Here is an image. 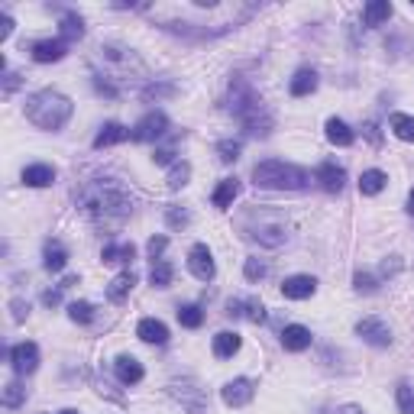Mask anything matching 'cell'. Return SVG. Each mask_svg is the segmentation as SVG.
Instances as JSON below:
<instances>
[{
	"label": "cell",
	"instance_id": "1",
	"mask_svg": "<svg viewBox=\"0 0 414 414\" xmlns=\"http://www.w3.org/2000/svg\"><path fill=\"white\" fill-rule=\"evenodd\" d=\"M81 207H85V214L91 220H97V223H120V220L130 217L127 191L120 185H113L110 178L88 188L85 195H81Z\"/></svg>",
	"mask_w": 414,
	"mask_h": 414
},
{
	"label": "cell",
	"instance_id": "2",
	"mask_svg": "<svg viewBox=\"0 0 414 414\" xmlns=\"http://www.w3.org/2000/svg\"><path fill=\"white\" fill-rule=\"evenodd\" d=\"M75 113V104L59 91H39L26 101V120L39 130H62Z\"/></svg>",
	"mask_w": 414,
	"mask_h": 414
},
{
	"label": "cell",
	"instance_id": "3",
	"mask_svg": "<svg viewBox=\"0 0 414 414\" xmlns=\"http://www.w3.org/2000/svg\"><path fill=\"white\" fill-rule=\"evenodd\" d=\"M253 185L269 188V191H301L311 185V172L282 159H265L253 169Z\"/></svg>",
	"mask_w": 414,
	"mask_h": 414
},
{
	"label": "cell",
	"instance_id": "4",
	"mask_svg": "<svg viewBox=\"0 0 414 414\" xmlns=\"http://www.w3.org/2000/svg\"><path fill=\"white\" fill-rule=\"evenodd\" d=\"M165 133H169V117H165L162 110H153V113H146L133 127L130 139H136V143H156V139H162Z\"/></svg>",
	"mask_w": 414,
	"mask_h": 414
},
{
	"label": "cell",
	"instance_id": "5",
	"mask_svg": "<svg viewBox=\"0 0 414 414\" xmlns=\"http://www.w3.org/2000/svg\"><path fill=\"white\" fill-rule=\"evenodd\" d=\"M356 333L363 337V343H369V347H389L392 343V330L385 321H379V317H366V321L356 324Z\"/></svg>",
	"mask_w": 414,
	"mask_h": 414
},
{
	"label": "cell",
	"instance_id": "6",
	"mask_svg": "<svg viewBox=\"0 0 414 414\" xmlns=\"http://www.w3.org/2000/svg\"><path fill=\"white\" fill-rule=\"evenodd\" d=\"M188 269H191V275H195V279H201V282H211L214 275H217L214 256H211V249H207L204 243L191 246V253H188Z\"/></svg>",
	"mask_w": 414,
	"mask_h": 414
},
{
	"label": "cell",
	"instance_id": "7",
	"mask_svg": "<svg viewBox=\"0 0 414 414\" xmlns=\"http://www.w3.org/2000/svg\"><path fill=\"white\" fill-rule=\"evenodd\" d=\"M10 366H13V372L17 375H29V372H36V366H39V347L36 343H17V347L10 350Z\"/></svg>",
	"mask_w": 414,
	"mask_h": 414
},
{
	"label": "cell",
	"instance_id": "8",
	"mask_svg": "<svg viewBox=\"0 0 414 414\" xmlns=\"http://www.w3.org/2000/svg\"><path fill=\"white\" fill-rule=\"evenodd\" d=\"M253 395H256V385H253L249 379H233V382H227V385L220 389V398H223V405H230V408L249 405V401H253Z\"/></svg>",
	"mask_w": 414,
	"mask_h": 414
},
{
	"label": "cell",
	"instance_id": "9",
	"mask_svg": "<svg viewBox=\"0 0 414 414\" xmlns=\"http://www.w3.org/2000/svg\"><path fill=\"white\" fill-rule=\"evenodd\" d=\"M314 181H321L324 191L337 195V191H343V185H347V172L340 169L337 162H324L321 169L314 172Z\"/></svg>",
	"mask_w": 414,
	"mask_h": 414
},
{
	"label": "cell",
	"instance_id": "10",
	"mask_svg": "<svg viewBox=\"0 0 414 414\" xmlns=\"http://www.w3.org/2000/svg\"><path fill=\"white\" fill-rule=\"evenodd\" d=\"M314 291H317V282H314L311 275H291V279L282 282V295L291 298V301H305Z\"/></svg>",
	"mask_w": 414,
	"mask_h": 414
},
{
	"label": "cell",
	"instance_id": "11",
	"mask_svg": "<svg viewBox=\"0 0 414 414\" xmlns=\"http://www.w3.org/2000/svg\"><path fill=\"white\" fill-rule=\"evenodd\" d=\"M136 337L146 340V343H156V347H165L169 343V327L156 317H143V321L136 324Z\"/></svg>",
	"mask_w": 414,
	"mask_h": 414
},
{
	"label": "cell",
	"instance_id": "12",
	"mask_svg": "<svg viewBox=\"0 0 414 414\" xmlns=\"http://www.w3.org/2000/svg\"><path fill=\"white\" fill-rule=\"evenodd\" d=\"M282 347L288 350V353H301V350L311 347V330L301 327V324H288L285 330H282Z\"/></svg>",
	"mask_w": 414,
	"mask_h": 414
},
{
	"label": "cell",
	"instance_id": "13",
	"mask_svg": "<svg viewBox=\"0 0 414 414\" xmlns=\"http://www.w3.org/2000/svg\"><path fill=\"white\" fill-rule=\"evenodd\" d=\"M65 52H68L65 39H43V43L33 46V59L39 62V65H46V62H62Z\"/></svg>",
	"mask_w": 414,
	"mask_h": 414
},
{
	"label": "cell",
	"instance_id": "14",
	"mask_svg": "<svg viewBox=\"0 0 414 414\" xmlns=\"http://www.w3.org/2000/svg\"><path fill=\"white\" fill-rule=\"evenodd\" d=\"M130 136V130L123 127V123H117V120H110V123H104L101 133L94 136V149H107V146H117L123 143Z\"/></svg>",
	"mask_w": 414,
	"mask_h": 414
},
{
	"label": "cell",
	"instance_id": "15",
	"mask_svg": "<svg viewBox=\"0 0 414 414\" xmlns=\"http://www.w3.org/2000/svg\"><path fill=\"white\" fill-rule=\"evenodd\" d=\"M113 369H117V379L123 382V385H136V382H143V366H139L136 356H117Z\"/></svg>",
	"mask_w": 414,
	"mask_h": 414
},
{
	"label": "cell",
	"instance_id": "16",
	"mask_svg": "<svg viewBox=\"0 0 414 414\" xmlns=\"http://www.w3.org/2000/svg\"><path fill=\"white\" fill-rule=\"evenodd\" d=\"M314 88H317V71H314V68H298L295 78H291V85H288V91L295 94V97H308Z\"/></svg>",
	"mask_w": 414,
	"mask_h": 414
},
{
	"label": "cell",
	"instance_id": "17",
	"mask_svg": "<svg viewBox=\"0 0 414 414\" xmlns=\"http://www.w3.org/2000/svg\"><path fill=\"white\" fill-rule=\"evenodd\" d=\"M237 195H240V181L237 178H223L217 188H214V207H220V211H227L230 204L237 201Z\"/></svg>",
	"mask_w": 414,
	"mask_h": 414
},
{
	"label": "cell",
	"instance_id": "18",
	"mask_svg": "<svg viewBox=\"0 0 414 414\" xmlns=\"http://www.w3.org/2000/svg\"><path fill=\"white\" fill-rule=\"evenodd\" d=\"M55 181V169L52 165H26L23 169V185L29 188H46Z\"/></svg>",
	"mask_w": 414,
	"mask_h": 414
},
{
	"label": "cell",
	"instance_id": "19",
	"mask_svg": "<svg viewBox=\"0 0 414 414\" xmlns=\"http://www.w3.org/2000/svg\"><path fill=\"white\" fill-rule=\"evenodd\" d=\"M133 285H136V275H133V272H120L117 279L107 285V298L113 301V305H120V301H123V298L133 291Z\"/></svg>",
	"mask_w": 414,
	"mask_h": 414
},
{
	"label": "cell",
	"instance_id": "20",
	"mask_svg": "<svg viewBox=\"0 0 414 414\" xmlns=\"http://www.w3.org/2000/svg\"><path fill=\"white\" fill-rule=\"evenodd\" d=\"M240 333H233V330H220L217 337H214V356H220V359H227V356H233L240 350Z\"/></svg>",
	"mask_w": 414,
	"mask_h": 414
},
{
	"label": "cell",
	"instance_id": "21",
	"mask_svg": "<svg viewBox=\"0 0 414 414\" xmlns=\"http://www.w3.org/2000/svg\"><path fill=\"white\" fill-rule=\"evenodd\" d=\"M327 139L333 146H353V130L347 127V123H343V120H337V117H330L327 120Z\"/></svg>",
	"mask_w": 414,
	"mask_h": 414
},
{
	"label": "cell",
	"instance_id": "22",
	"mask_svg": "<svg viewBox=\"0 0 414 414\" xmlns=\"http://www.w3.org/2000/svg\"><path fill=\"white\" fill-rule=\"evenodd\" d=\"M65 262H68L65 246L55 243V240L46 243V253H43V265H46V269H49V272H62V269H65Z\"/></svg>",
	"mask_w": 414,
	"mask_h": 414
},
{
	"label": "cell",
	"instance_id": "23",
	"mask_svg": "<svg viewBox=\"0 0 414 414\" xmlns=\"http://www.w3.org/2000/svg\"><path fill=\"white\" fill-rule=\"evenodd\" d=\"M389 17H392V4H389V0H372V4H366V10H363L366 26H379V23H385Z\"/></svg>",
	"mask_w": 414,
	"mask_h": 414
},
{
	"label": "cell",
	"instance_id": "24",
	"mask_svg": "<svg viewBox=\"0 0 414 414\" xmlns=\"http://www.w3.org/2000/svg\"><path fill=\"white\" fill-rule=\"evenodd\" d=\"M385 172H379V169H369V172H363L359 175V191H363L366 198H372V195H379L382 188H385Z\"/></svg>",
	"mask_w": 414,
	"mask_h": 414
},
{
	"label": "cell",
	"instance_id": "25",
	"mask_svg": "<svg viewBox=\"0 0 414 414\" xmlns=\"http://www.w3.org/2000/svg\"><path fill=\"white\" fill-rule=\"evenodd\" d=\"M389 127H392V133H395L398 139L414 143V117H408V113H392Z\"/></svg>",
	"mask_w": 414,
	"mask_h": 414
},
{
	"label": "cell",
	"instance_id": "26",
	"mask_svg": "<svg viewBox=\"0 0 414 414\" xmlns=\"http://www.w3.org/2000/svg\"><path fill=\"white\" fill-rule=\"evenodd\" d=\"M133 256H136V246H133V243H120V246H117V243H110V246H104L101 259L110 265V262H130Z\"/></svg>",
	"mask_w": 414,
	"mask_h": 414
},
{
	"label": "cell",
	"instance_id": "27",
	"mask_svg": "<svg viewBox=\"0 0 414 414\" xmlns=\"http://www.w3.org/2000/svg\"><path fill=\"white\" fill-rule=\"evenodd\" d=\"M178 324L188 330H198L204 324V311L198 305H185V308H178Z\"/></svg>",
	"mask_w": 414,
	"mask_h": 414
},
{
	"label": "cell",
	"instance_id": "28",
	"mask_svg": "<svg viewBox=\"0 0 414 414\" xmlns=\"http://www.w3.org/2000/svg\"><path fill=\"white\" fill-rule=\"evenodd\" d=\"M85 36V23H81V17L78 13H65L62 17V39H81Z\"/></svg>",
	"mask_w": 414,
	"mask_h": 414
},
{
	"label": "cell",
	"instance_id": "29",
	"mask_svg": "<svg viewBox=\"0 0 414 414\" xmlns=\"http://www.w3.org/2000/svg\"><path fill=\"white\" fill-rule=\"evenodd\" d=\"M172 275H175V269H172L169 262H153V269H149V282H153L156 288H169Z\"/></svg>",
	"mask_w": 414,
	"mask_h": 414
},
{
	"label": "cell",
	"instance_id": "30",
	"mask_svg": "<svg viewBox=\"0 0 414 414\" xmlns=\"http://www.w3.org/2000/svg\"><path fill=\"white\" fill-rule=\"evenodd\" d=\"M68 317L75 324H91L94 321V305H88V301H71L68 305Z\"/></svg>",
	"mask_w": 414,
	"mask_h": 414
},
{
	"label": "cell",
	"instance_id": "31",
	"mask_svg": "<svg viewBox=\"0 0 414 414\" xmlns=\"http://www.w3.org/2000/svg\"><path fill=\"white\" fill-rule=\"evenodd\" d=\"M26 401V389L20 385V382H7L4 385V405L7 408H20Z\"/></svg>",
	"mask_w": 414,
	"mask_h": 414
},
{
	"label": "cell",
	"instance_id": "32",
	"mask_svg": "<svg viewBox=\"0 0 414 414\" xmlns=\"http://www.w3.org/2000/svg\"><path fill=\"white\" fill-rule=\"evenodd\" d=\"M395 398H398V411L401 414H414V389L408 382H401L395 389Z\"/></svg>",
	"mask_w": 414,
	"mask_h": 414
},
{
	"label": "cell",
	"instance_id": "33",
	"mask_svg": "<svg viewBox=\"0 0 414 414\" xmlns=\"http://www.w3.org/2000/svg\"><path fill=\"white\" fill-rule=\"evenodd\" d=\"M240 139H220L217 143V153H220V162H237L240 159Z\"/></svg>",
	"mask_w": 414,
	"mask_h": 414
},
{
	"label": "cell",
	"instance_id": "34",
	"mask_svg": "<svg viewBox=\"0 0 414 414\" xmlns=\"http://www.w3.org/2000/svg\"><path fill=\"white\" fill-rule=\"evenodd\" d=\"M188 175H191V165H188V162H178L175 169L169 172V188H185L188 185Z\"/></svg>",
	"mask_w": 414,
	"mask_h": 414
},
{
	"label": "cell",
	"instance_id": "35",
	"mask_svg": "<svg viewBox=\"0 0 414 414\" xmlns=\"http://www.w3.org/2000/svg\"><path fill=\"white\" fill-rule=\"evenodd\" d=\"M246 279L249 282H262L265 279V275H269V265H265V262H259V259H246Z\"/></svg>",
	"mask_w": 414,
	"mask_h": 414
},
{
	"label": "cell",
	"instance_id": "36",
	"mask_svg": "<svg viewBox=\"0 0 414 414\" xmlns=\"http://www.w3.org/2000/svg\"><path fill=\"white\" fill-rule=\"evenodd\" d=\"M356 291H366V295H372L375 291V279H372L369 272H356Z\"/></svg>",
	"mask_w": 414,
	"mask_h": 414
},
{
	"label": "cell",
	"instance_id": "37",
	"mask_svg": "<svg viewBox=\"0 0 414 414\" xmlns=\"http://www.w3.org/2000/svg\"><path fill=\"white\" fill-rule=\"evenodd\" d=\"M246 308H249V311H246V317H249L253 324H262V321H265V308H262L256 298H249V301H246Z\"/></svg>",
	"mask_w": 414,
	"mask_h": 414
},
{
	"label": "cell",
	"instance_id": "38",
	"mask_svg": "<svg viewBox=\"0 0 414 414\" xmlns=\"http://www.w3.org/2000/svg\"><path fill=\"white\" fill-rule=\"evenodd\" d=\"M165 246H169V240H165V237H153L146 249H149V256H153V259H159V256L165 253Z\"/></svg>",
	"mask_w": 414,
	"mask_h": 414
},
{
	"label": "cell",
	"instance_id": "39",
	"mask_svg": "<svg viewBox=\"0 0 414 414\" xmlns=\"http://www.w3.org/2000/svg\"><path fill=\"white\" fill-rule=\"evenodd\" d=\"M169 223H172V227H185V223H188V214H185V211H175V207H172V211H169Z\"/></svg>",
	"mask_w": 414,
	"mask_h": 414
},
{
	"label": "cell",
	"instance_id": "40",
	"mask_svg": "<svg viewBox=\"0 0 414 414\" xmlns=\"http://www.w3.org/2000/svg\"><path fill=\"white\" fill-rule=\"evenodd\" d=\"M10 308H13V321H23L26 314H29V305H23L20 298H17V301H13V305H10Z\"/></svg>",
	"mask_w": 414,
	"mask_h": 414
},
{
	"label": "cell",
	"instance_id": "41",
	"mask_svg": "<svg viewBox=\"0 0 414 414\" xmlns=\"http://www.w3.org/2000/svg\"><path fill=\"white\" fill-rule=\"evenodd\" d=\"M10 33H13V20L4 13V17H0V39H7Z\"/></svg>",
	"mask_w": 414,
	"mask_h": 414
},
{
	"label": "cell",
	"instance_id": "42",
	"mask_svg": "<svg viewBox=\"0 0 414 414\" xmlns=\"http://www.w3.org/2000/svg\"><path fill=\"white\" fill-rule=\"evenodd\" d=\"M43 301H46V305H59V301H62V291H46V295H43Z\"/></svg>",
	"mask_w": 414,
	"mask_h": 414
},
{
	"label": "cell",
	"instance_id": "43",
	"mask_svg": "<svg viewBox=\"0 0 414 414\" xmlns=\"http://www.w3.org/2000/svg\"><path fill=\"white\" fill-rule=\"evenodd\" d=\"M337 414H363L359 408H337Z\"/></svg>",
	"mask_w": 414,
	"mask_h": 414
},
{
	"label": "cell",
	"instance_id": "44",
	"mask_svg": "<svg viewBox=\"0 0 414 414\" xmlns=\"http://www.w3.org/2000/svg\"><path fill=\"white\" fill-rule=\"evenodd\" d=\"M408 211L414 214V188H411V195H408Z\"/></svg>",
	"mask_w": 414,
	"mask_h": 414
},
{
	"label": "cell",
	"instance_id": "45",
	"mask_svg": "<svg viewBox=\"0 0 414 414\" xmlns=\"http://www.w3.org/2000/svg\"><path fill=\"white\" fill-rule=\"evenodd\" d=\"M62 414H78V411H62Z\"/></svg>",
	"mask_w": 414,
	"mask_h": 414
}]
</instances>
